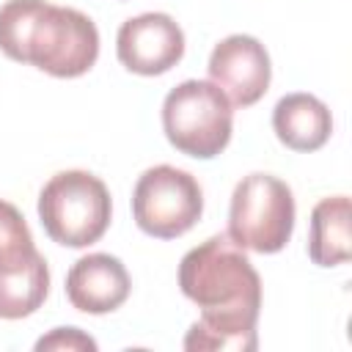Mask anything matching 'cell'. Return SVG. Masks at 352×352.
I'll return each instance as SVG.
<instances>
[{
  "label": "cell",
  "instance_id": "cell-12",
  "mask_svg": "<svg viewBox=\"0 0 352 352\" xmlns=\"http://www.w3.org/2000/svg\"><path fill=\"white\" fill-rule=\"evenodd\" d=\"M349 198L333 195L322 198L311 212L308 226V256L319 267H338L346 264L352 256V236H349Z\"/></svg>",
  "mask_w": 352,
  "mask_h": 352
},
{
  "label": "cell",
  "instance_id": "cell-4",
  "mask_svg": "<svg viewBox=\"0 0 352 352\" xmlns=\"http://www.w3.org/2000/svg\"><path fill=\"white\" fill-rule=\"evenodd\" d=\"M168 143L195 160L217 157L234 129V104L212 80H184L162 102Z\"/></svg>",
  "mask_w": 352,
  "mask_h": 352
},
{
  "label": "cell",
  "instance_id": "cell-10",
  "mask_svg": "<svg viewBox=\"0 0 352 352\" xmlns=\"http://www.w3.org/2000/svg\"><path fill=\"white\" fill-rule=\"evenodd\" d=\"M272 129L292 151H316L333 135V116L314 94H286L272 110Z\"/></svg>",
  "mask_w": 352,
  "mask_h": 352
},
{
  "label": "cell",
  "instance_id": "cell-5",
  "mask_svg": "<svg viewBox=\"0 0 352 352\" xmlns=\"http://www.w3.org/2000/svg\"><path fill=\"white\" fill-rule=\"evenodd\" d=\"M294 195L286 182L270 173L245 176L231 195L228 236L253 253H278L294 231Z\"/></svg>",
  "mask_w": 352,
  "mask_h": 352
},
{
  "label": "cell",
  "instance_id": "cell-3",
  "mask_svg": "<svg viewBox=\"0 0 352 352\" xmlns=\"http://www.w3.org/2000/svg\"><path fill=\"white\" fill-rule=\"evenodd\" d=\"M113 204L104 182L88 170H60L38 192V220L63 248H88L110 226Z\"/></svg>",
  "mask_w": 352,
  "mask_h": 352
},
{
  "label": "cell",
  "instance_id": "cell-9",
  "mask_svg": "<svg viewBox=\"0 0 352 352\" xmlns=\"http://www.w3.org/2000/svg\"><path fill=\"white\" fill-rule=\"evenodd\" d=\"M132 280L121 258L110 253H88L77 258L66 275V297L82 314H110L126 302Z\"/></svg>",
  "mask_w": 352,
  "mask_h": 352
},
{
  "label": "cell",
  "instance_id": "cell-14",
  "mask_svg": "<svg viewBox=\"0 0 352 352\" xmlns=\"http://www.w3.org/2000/svg\"><path fill=\"white\" fill-rule=\"evenodd\" d=\"M47 349H55V352H96V341L91 336H85L80 327H55L50 336H41L36 341V352H47Z\"/></svg>",
  "mask_w": 352,
  "mask_h": 352
},
{
  "label": "cell",
  "instance_id": "cell-8",
  "mask_svg": "<svg viewBox=\"0 0 352 352\" xmlns=\"http://www.w3.org/2000/svg\"><path fill=\"white\" fill-rule=\"evenodd\" d=\"M118 60L143 77L170 72L184 55V33L173 16L148 11L126 19L116 36Z\"/></svg>",
  "mask_w": 352,
  "mask_h": 352
},
{
  "label": "cell",
  "instance_id": "cell-11",
  "mask_svg": "<svg viewBox=\"0 0 352 352\" xmlns=\"http://www.w3.org/2000/svg\"><path fill=\"white\" fill-rule=\"evenodd\" d=\"M50 292L47 258L33 250L25 258L0 264V319H25L36 314Z\"/></svg>",
  "mask_w": 352,
  "mask_h": 352
},
{
  "label": "cell",
  "instance_id": "cell-1",
  "mask_svg": "<svg viewBox=\"0 0 352 352\" xmlns=\"http://www.w3.org/2000/svg\"><path fill=\"white\" fill-rule=\"evenodd\" d=\"M179 289L201 308V319L192 322L184 336V349L253 352L258 346L261 278L245 256V248L228 234H214L184 253Z\"/></svg>",
  "mask_w": 352,
  "mask_h": 352
},
{
  "label": "cell",
  "instance_id": "cell-2",
  "mask_svg": "<svg viewBox=\"0 0 352 352\" xmlns=\"http://www.w3.org/2000/svg\"><path fill=\"white\" fill-rule=\"evenodd\" d=\"M0 52L52 77H80L99 58V30L77 8L47 0L0 6Z\"/></svg>",
  "mask_w": 352,
  "mask_h": 352
},
{
  "label": "cell",
  "instance_id": "cell-13",
  "mask_svg": "<svg viewBox=\"0 0 352 352\" xmlns=\"http://www.w3.org/2000/svg\"><path fill=\"white\" fill-rule=\"evenodd\" d=\"M36 250L33 234L22 217V212L0 198V264H11Z\"/></svg>",
  "mask_w": 352,
  "mask_h": 352
},
{
  "label": "cell",
  "instance_id": "cell-6",
  "mask_svg": "<svg viewBox=\"0 0 352 352\" xmlns=\"http://www.w3.org/2000/svg\"><path fill=\"white\" fill-rule=\"evenodd\" d=\"M132 214L143 234L176 239L204 214V192L192 173L173 165H154L140 173L132 190Z\"/></svg>",
  "mask_w": 352,
  "mask_h": 352
},
{
  "label": "cell",
  "instance_id": "cell-7",
  "mask_svg": "<svg viewBox=\"0 0 352 352\" xmlns=\"http://www.w3.org/2000/svg\"><path fill=\"white\" fill-rule=\"evenodd\" d=\"M206 69L209 80L236 107L256 104L267 94L272 80V63L264 44L245 33H234L214 44Z\"/></svg>",
  "mask_w": 352,
  "mask_h": 352
}]
</instances>
